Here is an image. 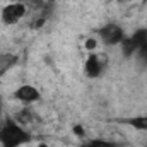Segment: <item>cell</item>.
Listing matches in <instances>:
<instances>
[{
  "label": "cell",
  "instance_id": "cell-13",
  "mask_svg": "<svg viewBox=\"0 0 147 147\" xmlns=\"http://www.w3.org/2000/svg\"><path fill=\"white\" fill-rule=\"evenodd\" d=\"M2 110H3V101H2V96H0V113H2Z\"/></svg>",
  "mask_w": 147,
  "mask_h": 147
},
{
  "label": "cell",
  "instance_id": "cell-6",
  "mask_svg": "<svg viewBox=\"0 0 147 147\" xmlns=\"http://www.w3.org/2000/svg\"><path fill=\"white\" fill-rule=\"evenodd\" d=\"M105 72V65H103V60L98 53H89L86 62H84V75L87 79H98L101 77Z\"/></svg>",
  "mask_w": 147,
  "mask_h": 147
},
{
  "label": "cell",
  "instance_id": "cell-5",
  "mask_svg": "<svg viewBox=\"0 0 147 147\" xmlns=\"http://www.w3.org/2000/svg\"><path fill=\"white\" fill-rule=\"evenodd\" d=\"M12 98H14L16 101H19V103L29 106V105L38 103V101L41 99V92H39V89L34 87L33 84H21V86L12 92Z\"/></svg>",
  "mask_w": 147,
  "mask_h": 147
},
{
  "label": "cell",
  "instance_id": "cell-9",
  "mask_svg": "<svg viewBox=\"0 0 147 147\" xmlns=\"http://www.w3.org/2000/svg\"><path fill=\"white\" fill-rule=\"evenodd\" d=\"M80 147H118L115 142L110 140H105V139H92V140H87L84 142Z\"/></svg>",
  "mask_w": 147,
  "mask_h": 147
},
{
  "label": "cell",
  "instance_id": "cell-10",
  "mask_svg": "<svg viewBox=\"0 0 147 147\" xmlns=\"http://www.w3.org/2000/svg\"><path fill=\"white\" fill-rule=\"evenodd\" d=\"M135 55L139 57V60H140V62L147 63V43H146V45H142V46L137 50V53H135Z\"/></svg>",
  "mask_w": 147,
  "mask_h": 147
},
{
  "label": "cell",
  "instance_id": "cell-12",
  "mask_svg": "<svg viewBox=\"0 0 147 147\" xmlns=\"http://www.w3.org/2000/svg\"><path fill=\"white\" fill-rule=\"evenodd\" d=\"M74 134H75V135H77V137H80V139H82V137H84V135H86V134H84V130H82V127H80V125H74Z\"/></svg>",
  "mask_w": 147,
  "mask_h": 147
},
{
  "label": "cell",
  "instance_id": "cell-14",
  "mask_svg": "<svg viewBox=\"0 0 147 147\" xmlns=\"http://www.w3.org/2000/svg\"><path fill=\"white\" fill-rule=\"evenodd\" d=\"M38 147H48V146H46L45 142H41V144H39V146H38Z\"/></svg>",
  "mask_w": 147,
  "mask_h": 147
},
{
  "label": "cell",
  "instance_id": "cell-8",
  "mask_svg": "<svg viewBox=\"0 0 147 147\" xmlns=\"http://www.w3.org/2000/svg\"><path fill=\"white\" fill-rule=\"evenodd\" d=\"M17 63V55H10V53H5V55H0V74L7 72L10 67H14Z\"/></svg>",
  "mask_w": 147,
  "mask_h": 147
},
{
  "label": "cell",
  "instance_id": "cell-16",
  "mask_svg": "<svg viewBox=\"0 0 147 147\" xmlns=\"http://www.w3.org/2000/svg\"><path fill=\"white\" fill-rule=\"evenodd\" d=\"M146 147H147V146H146Z\"/></svg>",
  "mask_w": 147,
  "mask_h": 147
},
{
  "label": "cell",
  "instance_id": "cell-1",
  "mask_svg": "<svg viewBox=\"0 0 147 147\" xmlns=\"http://www.w3.org/2000/svg\"><path fill=\"white\" fill-rule=\"evenodd\" d=\"M33 142V134L16 118H5L0 125V147H21Z\"/></svg>",
  "mask_w": 147,
  "mask_h": 147
},
{
  "label": "cell",
  "instance_id": "cell-2",
  "mask_svg": "<svg viewBox=\"0 0 147 147\" xmlns=\"http://www.w3.org/2000/svg\"><path fill=\"white\" fill-rule=\"evenodd\" d=\"M26 14H28L26 3H22V2H10V3H7V5L2 7V10H0V21L5 26H14L21 19H24Z\"/></svg>",
  "mask_w": 147,
  "mask_h": 147
},
{
  "label": "cell",
  "instance_id": "cell-7",
  "mask_svg": "<svg viewBox=\"0 0 147 147\" xmlns=\"http://www.w3.org/2000/svg\"><path fill=\"white\" fill-rule=\"evenodd\" d=\"M120 121L128 125V127H132L134 130L147 132V115H135V116H130V118H123Z\"/></svg>",
  "mask_w": 147,
  "mask_h": 147
},
{
  "label": "cell",
  "instance_id": "cell-3",
  "mask_svg": "<svg viewBox=\"0 0 147 147\" xmlns=\"http://www.w3.org/2000/svg\"><path fill=\"white\" fill-rule=\"evenodd\" d=\"M98 36L101 39V43L106 45V46H118V45H121V41L127 38V34H125V31H123V28H121L120 24L108 22V24H105V26L98 31Z\"/></svg>",
  "mask_w": 147,
  "mask_h": 147
},
{
  "label": "cell",
  "instance_id": "cell-15",
  "mask_svg": "<svg viewBox=\"0 0 147 147\" xmlns=\"http://www.w3.org/2000/svg\"><path fill=\"white\" fill-rule=\"evenodd\" d=\"M142 2H146V3H147V0H142Z\"/></svg>",
  "mask_w": 147,
  "mask_h": 147
},
{
  "label": "cell",
  "instance_id": "cell-4",
  "mask_svg": "<svg viewBox=\"0 0 147 147\" xmlns=\"http://www.w3.org/2000/svg\"><path fill=\"white\" fill-rule=\"evenodd\" d=\"M146 43H147V29L146 28L137 29L134 34L127 36L121 41V45H120L121 55H123L125 58H130V57H134V55L137 53V50H139L142 45H146Z\"/></svg>",
  "mask_w": 147,
  "mask_h": 147
},
{
  "label": "cell",
  "instance_id": "cell-11",
  "mask_svg": "<svg viewBox=\"0 0 147 147\" xmlns=\"http://www.w3.org/2000/svg\"><path fill=\"white\" fill-rule=\"evenodd\" d=\"M96 46H98V39H94V38H87L86 43H84V48H86L87 51H94Z\"/></svg>",
  "mask_w": 147,
  "mask_h": 147
}]
</instances>
